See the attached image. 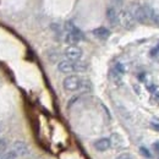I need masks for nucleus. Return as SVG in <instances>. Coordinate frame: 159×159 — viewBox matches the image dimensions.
<instances>
[{
  "instance_id": "nucleus-1",
  "label": "nucleus",
  "mask_w": 159,
  "mask_h": 159,
  "mask_svg": "<svg viewBox=\"0 0 159 159\" xmlns=\"http://www.w3.org/2000/svg\"><path fill=\"white\" fill-rule=\"evenodd\" d=\"M87 84H89L88 81L81 79L80 76H76V75L67 76L66 79L62 81L64 88L66 91H69V92H76V91H80V89H86Z\"/></svg>"
},
{
  "instance_id": "nucleus-2",
  "label": "nucleus",
  "mask_w": 159,
  "mask_h": 159,
  "mask_svg": "<svg viewBox=\"0 0 159 159\" xmlns=\"http://www.w3.org/2000/svg\"><path fill=\"white\" fill-rule=\"evenodd\" d=\"M58 70L62 74H71V72H83L87 70V65L82 61H70L62 60L58 64Z\"/></svg>"
},
{
  "instance_id": "nucleus-3",
  "label": "nucleus",
  "mask_w": 159,
  "mask_h": 159,
  "mask_svg": "<svg viewBox=\"0 0 159 159\" xmlns=\"http://www.w3.org/2000/svg\"><path fill=\"white\" fill-rule=\"evenodd\" d=\"M131 14H132L134 19L137 22L146 23V22L152 20L153 9L149 7L148 5H137V6H135V9H134V11Z\"/></svg>"
},
{
  "instance_id": "nucleus-4",
  "label": "nucleus",
  "mask_w": 159,
  "mask_h": 159,
  "mask_svg": "<svg viewBox=\"0 0 159 159\" xmlns=\"http://www.w3.org/2000/svg\"><path fill=\"white\" fill-rule=\"evenodd\" d=\"M118 19H119V22L121 23V26L124 28H126V30H132L136 26V20L134 19V16H132V14L130 11L121 10L118 14Z\"/></svg>"
},
{
  "instance_id": "nucleus-5",
  "label": "nucleus",
  "mask_w": 159,
  "mask_h": 159,
  "mask_svg": "<svg viewBox=\"0 0 159 159\" xmlns=\"http://www.w3.org/2000/svg\"><path fill=\"white\" fill-rule=\"evenodd\" d=\"M66 59L70 61H79L82 58V49L77 45H69L64 52Z\"/></svg>"
},
{
  "instance_id": "nucleus-6",
  "label": "nucleus",
  "mask_w": 159,
  "mask_h": 159,
  "mask_svg": "<svg viewBox=\"0 0 159 159\" xmlns=\"http://www.w3.org/2000/svg\"><path fill=\"white\" fill-rule=\"evenodd\" d=\"M12 151L17 154V157H23V156H27L30 153V147L23 141H16L14 143V149Z\"/></svg>"
},
{
  "instance_id": "nucleus-7",
  "label": "nucleus",
  "mask_w": 159,
  "mask_h": 159,
  "mask_svg": "<svg viewBox=\"0 0 159 159\" xmlns=\"http://www.w3.org/2000/svg\"><path fill=\"white\" fill-rule=\"evenodd\" d=\"M65 32L71 33V34H74V36L79 37L81 40L83 39V33L81 32V30L77 28L72 22H66V23H65Z\"/></svg>"
},
{
  "instance_id": "nucleus-8",
  "label": "nucleus",
  "mask_w": 159,
  "mask_h": 159,
  "mask_svg": "<svg viewBox=\"0 0 159 159\" xmlns=\"http://www.w3.org/2000/svg\"><path fill=\"white\" fill-rule=\"evenodd\" d=\"M92 33H93L94 37H97L98 39H102V40L108 39L110 37V31L108 28H105V27H98V28L93 30Z\"/></svg>"
},
{
  "instance_id": "nucleus-9",
  "label": "nucleus",
  "mask_w": 159,
  "mask_h": 159,
  "mask_svg": "<svg viewBox=\"0 0 159 159\" xmlns=\"http://www.w3.org/2000/svg\"><path fill=\"white\" fill-rule=\"evenodd\" d=\"M110 147H111V143H110V139H100L94 142V148L97 151H99V152H105Z\"/></svg>"
},
{
  "instance_id": "nucleus-10",
  "label": "nucleus",
  "mask_w": 159,
  "mask_h": 159,
  "mask_svg": "<svg viewBox=\"0 0 159 159\" xmlns=\"http://www.w3.org/2000/svg\"><path fill=\"white\" fill-rule=\"evenodd\" d=\"M107 19L110 22V25L115 26L116 23H119V19H118V12L115 10V7H109L107 10Z\"/></svg>"
},
{
  "instance_id": "nucleus-11",
  "label": "nucleus",
  "mask_w": 159,
  "mask_h": 159,
  "mask_svg": "<svg viewBox=\"0 0 159 159\" xmlns=\"http://www.w3.org/2000/svg\"><path fill=\"white\" fill-rule=\"evenodd\" d=\"M109 139H110L111 146H114V147H116V148H120V147L122 146V143H124L122 139L120 137L118 134H113V135H111V137H110Z\"/></svg>"
},
{
  "instance_id": "nucleus-12",
  "label": "nucleus",
  "mask_w": 159,
  "mask_h": 159,
  "mask_svg": "<svg viewBox=\"0 0 159 159\" xmlns=\"http://www.w3.org/2000/svg\"><path fill=\"white\" fill-rule=\"evenodd\" d=\"M7 143H6V139H0V157L1 156H4L7 151Z\"/></svg>"
},
{
  "instance_id": "nucleus-13",
  "label": "nucleus",
  "mask_w": 159,
  "mask_h": 159,
  "mask_svg": "<svg viewBox=\"0 0 159 159\" xmlns=\"http://www.w3.org/2000/svg\"><path fill=\"white\" fill-rule=\"evenodd\" d=\"M17 158V154L14 152V151H9V152H6L4 156H1L0 159H16Z\"/></svg>"
},
{
  "instance_id": "nucleus-14",
  "label": "nucleus",
  "mask_w": 159,
  "mask_h": 159,
  "mask_svg": "<svg viewBox=\"0 0 159 159\" xmlns=\"http://www.w3.org/2000/svg\"><path fill=\"white\" fill-rule=\"evenodd\" d=\"M115 72H118L119 75H124V72H125V67H124V65L122 64H120V62H118V64H115V66H114V69H113Z\"/></svg>"
},
{
  "instance_id": "nucleus-15",
  "label": "nucleus",
  "mask_w": 159,
  "mask_h": 159,
  "mask_svg": "<svg viewBox=\"0 0 159 159\" xmlns=\"http://www.w3.org/2000/svg\"><path fill=\"white\" fill-rule=\"evenodd\" d=\"M139 152H141V154H142L143 157H146V158H148V159L153 158V156L151 154V152H149L146 147H139Z\"/></svg>"
},
{
  "instance_id": "nucleus-16",
  "label": "nucleus",
  "mask_w": 159,
  "mask_h": 159,
  "mask_svg": "<svg viewBox=\"0 0 159 159\" xmlns=\"http://www.w3.org/2000/svg\"><path fill=\"white\" fill-rule=\"evenodd\" d=\"M151 127L159 132V118H154L151 120Z\"/></svg>"
},
{
  "instance_id": "nucleus-17",
  "label": "nucleus",
  "mask_w": 159,
  "mask_h": 159,
  "mask_svg": "<svg viewBox=\"0 0 159 159\" xmlns=\"http://www.w3.org/2000/svg\"><path fill=\"white\" fill-rule=\"evenodd\" d=\"M151 57L152 58H159V43L151 50Z\"/></svg>"
},
{
  "instance_id": "nucleus-18",
  "label": "nucleus",
  "mask_w": 159,
  "mask_h": 159,
  "mask_svg": "<svg viewBox=\"0 0 159 159\" xmlns=\"http://www.w3.org/2000/svg\"><path fill=\"white\" fill-rule=\"evenodd\" d=\"M115 159H134V158H132V156L129 154V153H122V154L118 156Z\"/></svg>"
},
{
  "instance_id": "nucleus-19",
  "label": "nucleus",
  "mask_w": 159,
  "mask_h": 159,
  "mask_svg": "<svg viewBox=\"0 0 159 159\" xmlns=\"http://www.w3.org/2000/svg\"><path fill=\"white\" fill-rule=\"evenodd\" d=\"M147 88L149 89V92H152V93H154V92H156V89H157V86L152 83V84H147Z\"/></svg>"
},
{
  "instance_id": "nucleus-20",
  "label": "nucleus",
  "mask_w": 159,
  "mask_h": 159,
  "mask_svg": "<svg viewBox=\"0 0 159 159\" xmlns=\"http://www.w3.org/2000/svg\"><path fill=\"white\" fill-rule=\"evenodd\" d=\"M122 1H124V0H111V2H113V4H115L116 6H120V5L122 4Z\"/></svg>"
},
{
  "instance_id": "nucleus-21",
  "label": "nucleus",
  "mask_w": 159,
  "mask_h": 159,
  "mask_svg": "<svg viewBox=\"0 0 159 159\" xmlns=\"http://www.w3.org/2000/svg\"><path fill=\"white\" fill-rule=\"evenodd\" d=\"M153 147H154V149H156V151H157V152L159 153V142H156Z\"/></svg>"
}]
</instances>
